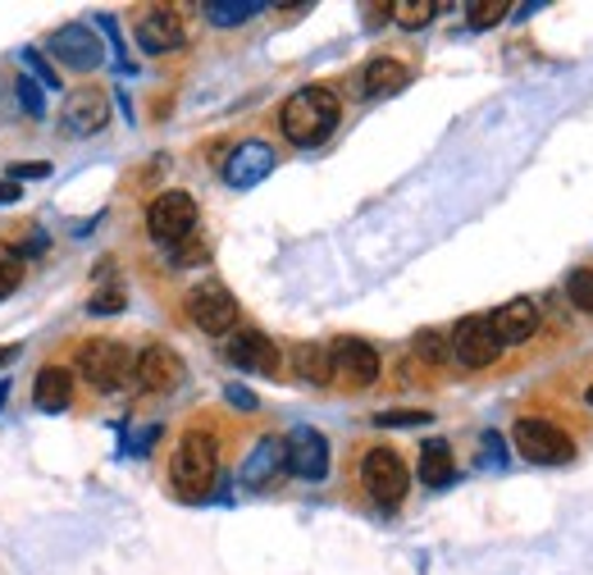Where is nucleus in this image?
Listing matches in <instances>:
<instances>
[{
	"label": "nucleus",
	"instance_id": "obj_15",
	"mask_svg": "<svg viewBox=\"0 0 593 575\" xmlns=\"http://www.w3.org/2000/svg\"><path fill=\"white\" fill-rule=\"evenodd\" d=\"M288 471L297 479H325L329 475V439L320 430H310V425H297L288 439Z\"/></svg>",
	"mask_w": 593,
	"mask_h": 575
},
{
	"label": "nucleus",
	"instance_id": "obj_11",
	"mask_svg": "<svg viewBox=\"0 0 593 575\" xmlns=\"http://www.w3.org/2000/svg\"><path fill=\"white\" fill-rule=\"evenodd\" d=\"M274 165H278V156H274L270 142H256V137L252 142H238L229 151V161H224V184L238 188V192H246V188L265 184V178L274 174Z\"/></svg>",
	"mask_w": 593,
	"mask_h": 575
},
{
	"label": "nucleus",
	"instance_id": "obj_10",
	"mask_svg": "<svg viewBox=\"0 0 593 575\" xmlns=\"http://www.w3.org/2000/svg\"><path fill=\"white\" fill-rule=\"evenodd\" d=\"M329 361H333V384L342 388H370L380 379V352L365 339H338L329 343Z\"/></svg>",
	"mask_w": 593,
	"mask_h": 575
},
{
	"label": "nucleus",
	"instance_id": "obj_21",
	"mask_svg": "<svg viewBox=\"0 0 593 575\" xmlns=\"http://www.w3.org/2000/svg\"><path fill=\"white\" fill-rule=\"evenodd\" d=\"M293 375H297L301 384H316V388L333 384L329 347H325V343H297V347H293Z\"/></svg>",
	"mask_w": 593,
	"mask_h": 575
},
{
	"label": "nucleus",
	"instance_id": "obj_7",
	"mask_svg": "<svg viewBox=\"0 0 593 575\" xmlns=\"http://www.w3.org/2000/svg\"><path fill=\"white\" fill-rule=\"evenodd\" d=\"M361 479H365V489L374 494V502L397 507L402 498H407L411 471H407V462H402L393 447H370L365 462H361Z\"/></svg>",
	"mask_w": 593,
	"mask_h": 575
},
{
	"label": "nucleus",
	"instance_id": "obj_33",
	"mask_svg": "<svg viewBox=\"0 0 593 575\" xmlns=\"http://www.w3.org/2000/svg\"><path fill=\"white\" fill-rule=\"evenodd\" d=\"M465 14H471L475 27H493L497 19H507V0H484V5H471Z\"/></svg>",
	"mask_w": 593,
	"mask_h": 575
},
{
	"label": "nucleus",
	"instance_id": "obj_36",
	"mask_svg": "<svg viewBox=\"0 0 593 575\" xmlns=\"http://www.w3.org/2000/svg\"><path fill=\"white\" fill-rule=\"evenodd\" d=\"M10 201H23V188L6 178V184H0V206H10Z\"/></svg>",
	"mask_w": 593,
	"mask_h": 575
},
{
	"label": "nucleus",
	"instance_id": "obj_1",
	"mask_svg": "<svg viewBox=\"0 0 593 575\" xmlns=\"http://www.w3.org/2000/svg\"><path fill=\"white\" fill-rule=\"evenodd\" d=\"M338 114H342V106L329 87H301L278 110V129H284V137L293 146H320L338 129Z\"/></svg>",
	"mask_w": 593,
	"mask_h": 575
},
{
	"label": "nucleus",
	"instance_id": "obj_32",
	"mask_svg": "<svg viewBox=\"0 0 593 575\" xmlns=\"http://www.w3.org/2000/svg\"><path fill=\"white\" fill-rule=\"evenodd\" d=\"M206 256H210V247H206V237H197V233L183 237L178 247H174V265H201Z\"/></svg>",
	"mask_w": 593,
	"mask_h": 575
},
{
	"label": "nucleus",
	"instance_id": "obj_17",
	"mask_svg": "<svg viewBox=\"0 0 593 575\" xmlns=\"http://www.w3.org/2000/svg\"><path fill=\"white\" fill-rule=\"evenodd\" d=\"M288 471V447L278 434H265L256 447H252V457L242 462V489H270V484Z\"/></svg>",
	"mask_w": 593,
	"mask_h": 575
},
{
	"label": "nucleus",
	"instance_id": "obj_28",
	"mask_svg": "<svg viewBox=\"0 0 593 575\" xmlns=\"http://www.w3.org/2000/svg\"><path fill=\"white\" fill-rule=\"evenodd\" d=\"M23 284V256L14 247H0V301Z\"/></svg>",
	"mask_w": 593,
	"mask_h": 575
},
{
	"label": "nucleus",
	"instance_id": "obj_9",
	"mask_svg": "<svg viewBox=\"0 0 593 575\" xmlns=\"http://www.w3.org/2000/svg\"><path fill=\"white\" fill-rule=\"evenodd\" d=\"M448 352L461 361L465 371H484V366H493V361L503 356V343H497L488 316H465V320H457V329H452Z\"/></svg>",
	"mask_w": 593,
	"mask_h": 575
},
{
	"label": "nucleus",
	"instance_id": "obj_4",
	"mask_svg": "<svg viewBox=\"0 0 593 575\" xmlns=\"http://www.w3.org/2000/svg\"><path fill=\"white\" fill-rule=\"evenodd\" d=\"M512 443H516L520 457L539 462V466H567L575 457L571 434L557 430L552 420H543V416H520L516 425H512Z\"/></svg>",
	"mask_w": 593,
	"mask_h": 575
},
{
	"label": "nucleus",
	"instance_id": "obj_19",
	"mask_svg": "<svg viewBox=\"0 0 593 575\" xmlns=\"http://www.w3.org/2000/svg\"><path fill=\"white\" fill-rule=\"evenodd\" d=\"M74 402V371L69 366H42L33 379V407L55 416Z\"/></svg>",
	"mask_w": 593,
	"mask_h": 575
},
{
	"label": "nucleus",
	"instance_id": "obj_30",
	"mask_svg": "<svg viewBox=\"0 0 593 575\" xmlns=\"http://www.w3.org/2000/svg\"><path fill=\"white\" fill-rule=\"evenodd\" d=\"M14 97L23 101V110L33 114V119H42V114H46V97H42V87H37L33 78H19V82H14Z\"/></svg>",
	"mask_w": 593,
	"mask_h": 575
},
{
	"label": "nucleus",
	"instance_id": "obj_2",
	"mask_svg": "<svg viewBox=\"0 0 593 575\" xmlns=\"http://www.w3.org/2000/svg\"><path fill=\"white\" fill-rule=\"evenodd\" d=\"M215 475H220V443L206 430H187L169 457V479L183 498H206Z\"/></svg>",
	"mask_w": 593,
	"mask_h": 575
},
{
	"label": "nucleus",
	"instance_id": "obj_24",
	"mask_svg": "<svg viewBox=\"0 0 593 575\" xmlns=\"http://www.w3.org/2000/svg\"><path fill=\"white\" fill-rule=\"evenodd\" d=\"M261 10H265L261 0H210L206 19H210L215 27H238V23H246V19H256Z\"/></svg>",
	"mask_w": 593,
	"mask_h": 575
},
{
	"label": "nucleus",
	"instance_id": "obj_27",
	"mask_svg": "<svg viewBox=\"0 0 593 575\" xmlns=\"http://www.w3.org/2000/svg\"><path fill=\"white\" fill-rule=\"evenodd\" d=\"M23 65L37 74V87H46V92H59V69L51 65L37 46H23Z\"/></svg>",
	"mask_w": 593,
	"mask_h": 575
},
{
	"label": "nucleus",
	"instance_id": "obj_37",
	"mask_svg": "<svg viewBox=\"0 0 593 575\" xmlns=\"http://www.w3.org/2000/svg\"><path fill=\"white\" fill-rule=\"evenodd\" d=\"M14 356H19V347H0V371H6V366H10V361H14Z\"/></svg>",
	"mask_w": 593,
	"mask_h": 575
},
{
	"label": "nucleus",
	"instance_id": "obj_35",
	"mask_svg": "<svg viewBox=\"0 0 593 575\" xmlns=\"http://www.w3.org/2000/svg\"><path fill=\"white\" fill-rule=\"evenodd\" d=\"M229 402H233V407H246V411H252V407H256V392H246V388H238V384H233V388H229Z\"/></svg>",
	"mask_w": 593,
	"mask_h": 575
},
{
	"label": "nucleus",
	"instance_id": "obj_16",
	"mask_svg": "<svg viewBox=\"0 0 593 575\" xmlns=\"http://www.w3.org/2000/svg\"><path fill=\"white\" fill-rule=\"evenodd\" d=\"M224 356L233 361L238 371H252V375H278V347L274 339H265L261 329H238L229 339Z\"/></svg>",
	"mask_w": 593,
	"mask_h": 575
},
{
	"label": "nucleus",
	"instance_id": "obj_12",
	"mask_svg": "<svg viewBox=\"0 0 593 575\" xmlns=\"http://www.w3.org/2000/svg\"><path fill=\"white\" fill-rule=\"evenodd\" d=\"M110 124V92L97 82H83L65 97V129L74 137H91Z\"/></svg>",
	"mask_w": 593,
	"mask_h": 575
},
{
	"label": "nucleus",
	"instance_id": "obj_13",
	"mask_svg": "<svg viewBox=\"0 0 593 575\" xmlns=\"http://www.w3.org/2000/svg\"><path fill=\"white\" fill-rule=\"evenodd\" d=\"M133 379L146 388V392H174L183 379H187V366H183V356L165 343H151L138 352L133 361Z\"/></svg>",
	"mask_w": 593,
	"mask_h": 575
},
{
	"label": "nucleus",
	"instance_id": "obj_22",
	"mask_svg": "<svg viewBox=\"0 0 593 575\" xmlns=\"http://www.w3.org/2000/svg\"><path fill=\"white\" fill-rule=\"evenodd\" d=\"M457 475V457L452 447L443 439H429L420 447V484H429V489H439V484H448Z\"/></svg>",
	"mask_w": 593,
	"mask_h": 575
},
{
	"label": "nucleus",
	"instance_id": "obj_31",
	"mask_svg": "<svg viewBox=\"0 0 593 575\" xmlns=\"http://www.w3.org/2000/svg\"><path fill=\"white\" fill-rule=\"evenodd\" d=\"M425 420H433L429 411H380L374 416V425L384 430H407V425H425Z\"/></svg>",
	"mask_w": 593,
	"mask_h": 575
},
{
	"label": "nucleus",
	"instance_id": "obj_26",
	"mask_svg": "<svg viewBox=\"0 0 593 575\" xmlns=\"http://www.w3.org/2000/svg\"><path fill=\"white\" fill-rule=\"evenodd\" d=\"M567 297L575 301V311L593 316V269L589 265H580V269H571V275H567Z\"/></svg>",
	"mask_w": 593,
	"mask_h": 575
},
{
	"label": "nucleus",
	"instance_id": "obj_25",
	"mask_svg": "<svg viewBox=\"0 0 593 575\" xmlns=\"http://www.w3.org/2000/svg\"><path fill=\"white\" fill-rule=\"evenodd\" d=\"M388 14H393L402 27H425L433 14H439V0H393Z\"/></svg>",
	"mask_w": 593,
	"mask_h": 575
},
{
	"label": "nucleus",
	"instance_id": "obj_38",
	"mask_svg": "<svg viewBox=\"0 0 593 575\" xmlns=\"http://www.w3.org/2000/svg\"><path fill=\"white\" fill-rule=\"evenodd\" d=\"M6 398H10V384H0V407H6Z\"/></svg>",
	"mask_w": 593,
	"mask_h": 575
},
{
	"label": "nucleus",
	"instance_id": "obj_5",
	"mask_svg": "<svg viewBox=\"0 0 593 575\" xmlns=\"http://www.w3.org/2000/svg\"><path fill=\"white\" fill-rule=\"evenodd\" d=\"M197 220H201V210H197L193 192H161L146 210V229L155 242H165V247H178L183 237H193Z\"/></svg>",
	"mask_w": 593,
	"mask_h": 575
},
{
	"label": "nucleus",
	"instance_id": "obj_23",
	"mask_svg": "<svg viewBox=\"0 0 593 575\" xmlns=\"http://www.w3.org/2000/svg\"><path fill=\"white\" fill-rule=\"evenodd\" d=\"M123 301H129V292H123V284L110 275V265H101L97 288H91V297H87V311L91 316H114V311H123Z\"/></svg>",
	"mask_w": 593,
	"mask_h": 575
},
{
	"label": "nucleus",
	"instance_id": "obj_20",
	"mask_svg": "<svg viewBox=\"0 0 593 575\" xmlns=\"http://www.w3.org/2000/svg\"><path fill=\"white\" fill-rule=\"evenodd\" d=\"M407 82H411V69L402 65V59H388V55L370 59L365 74H361L365 97H393V92H402V87H407Z\"/></svg>",
	"mask_w": 593,
	"mask_h": 575
},
{
	"label": "nucleus",
	"instance_id": "obj_14",
	"mask_svg": "<svg viewBox=\"0 0 593 575\" xmlns=\"http://www.w3.org/2000/svg\"><path fill=\"white\" fill-rule=\"evenodd\" d=\"M133 37L146 55H165V51L183 46V14L169 5H151L133 19Z\"/></svg>",
	"mask_w": 593,
	"mask_h": 575
},
{
	"label": "nucleus",
	"instance_id": "obj_39",
	"mask_svg": "<svg viewBox=\"0 0 593 575\" xmlns=\"http://www.w3.org/2000/svg\"><path fill=\"white\" fill-rule=\"evenodd\" d=\"M584 402H589V407H593V384H589V392H584Z\"/></svg>",
	"mask_w": 593,
	"mask_h": 575
},
{
	"label": "nucleus",
	"instance_id": "obj_8",
	"mask_svg": "<svg viewBox=\"0 0 593 575\" xmlns=\"http://www.w3.org/2000/svg\"><path fill=\"white\" fill-rule=\"evenodd\" d=\"M51 55L59 59L65 69H78V74H91L106 59V42L101 33L91 23H65V27H55V33L46 37Z\"/></svg>",
	"mask_w": 593,
	"mask_h": 575
},
{
	"label": "nucleus",
	"instance_id": "obj_29",
	"mask_svg": "<svg viewBox=\"0 0 593 575\" xmlns=\"http://www.w3.org/2000/svg\"><path fill=\"white\" fill-rule=\"evenodd\" d=\"M416 356H420V361H429V366H439V361H448L452 352H448L443 334H433V329H425V334H416Z\"/></svg>",
	"mask_w": 593,
	"mask_h": 575
},
{
	"label": "nucleus",
	"instance_id": "obj_3",
	"mask_svg": "<svg viewBox=\"0 0 593 575\" xmlns=\"http://www.w3.org/2000/svg\"><path fill=\"white\" fill-rule=\"evenodd\" d=\"M133 361H138V352L119 339H91L78 347V371L97 392H119L133 379Z\"/></svg>",
	"mask_w": 593,
	"mask_h": 575
},
{
	"label": "nucleus",
	"instance_id": "obj_6",
	"mask_svg": "<svg viewBox=\"0 0 593 575\" xmlns=\"http://www.w3.org/2000/svg\"><path fill=\"white\" fill-rule=\"evenodd\" d=\"M187 320H193L201 334H229L238 324V297L220 279H201L187 292Z\"/></svg>",
	"mask_w": 593,
	"mask_h": 575
},
{
	"label": "nucleus",
	"instance_id": "obj_34",
	"mask_svg": "<svg viewBox=\"0 0 593 575\" xmlns=\"http://www.w3.org/2000/svg\"><path fill=\"white\" fill-rule=\"evenodd\" d=\"M51 165L46 161H28V165H10V184H19V178H46Z\"/></svg>",
	"mask_w": 593,
	"mask_h": 575
},
{
	"label": "nucleus",
	"instance_id": "obj_18",
	"mask_svg": "<svg viewBox=\"0 0 593 575\" xmlns=\"http://www.w3.org/2000/svg\"><path fill=\"white\" fill-rule=\"evenodd\" d=\"M488 324H493V334H497V343H525V339H535V329H539V307L529 297H516V301H507V307H497L493 316H488Z\"/></svg>",
	"mask_w": 593,
	"mask_h": 575
}]
</instances>
